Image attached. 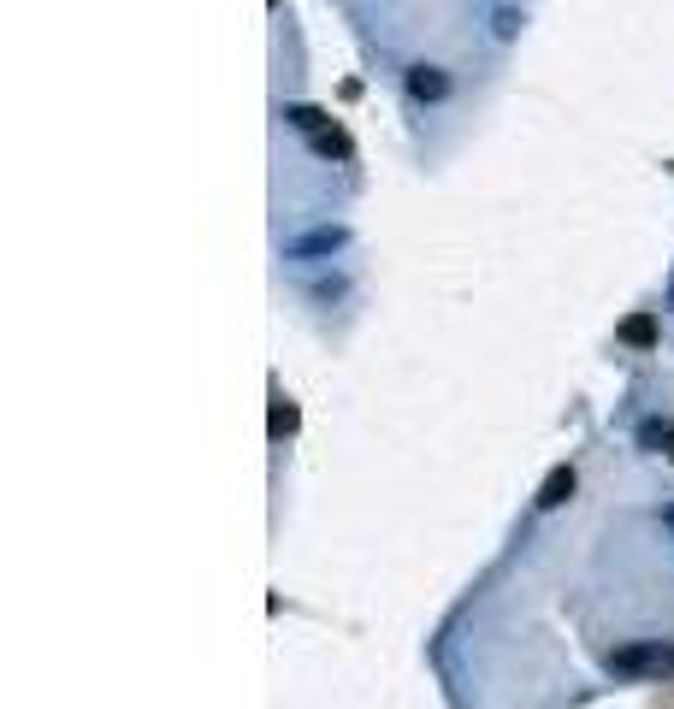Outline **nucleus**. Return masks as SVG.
I'll use <instances>...</instances> for the list:
<instances>
[{
	"label": "nucleus",
	"instance_id": "obj_1",
	"mask_svg": "<svg viewBox=\"0 0 674 709\" xmlns=\"http://www.w3.org/2000/svg\"><path fill=\"white\" fill-rule=\"evenodd\" d=\"M609 668H615V674H663V668H669V650L663 645H627V650L609 656Z\"/></svg>",
	"mask_w": 674,
	"mask_h": 709
},
{
	"label": "nucleus",
	"instance_id": "obj_2",
	"mask_svg": "<svg viewBox=\"0 0 674 709\" xmlns=\"http://www.w3.org/2000/svg\"><path fill=\"white\" fill-rule=\"evenodd\" d=\"M408 95H414V101H444V95H450V77H444L438 65H414V71H408Z\"/></svg>",
	"mask_w": 674,
	"mask_h": 709
},
{
	"label": "nucleus",
	"instance_id": "obj_3",
	"mask_svg": "<svg viewBox=\"0 0 674 709\" xmlns=\"http://www.w3.org/2000/svg\"><path fill=\"white\" fill-rule=\"evenodd\" d=\"M568 497H574V467H550L539 485V509H562Z\"/></svg>",
	"mask_w": 674,
	"mask_h": 709
},
{
	"label": "nucleus",
	"instance_id": "obj_4",
	"mask_svg": "<svg viewBox=\"0 0 674 709\" xmlns=\"http://www.w3.org/2000/svg\"><path fill=\"white\" fill-rule=\"evenodd\" d=\"M621 343H627V349H657V320H651V314L621 320Z\"/></svg>",
	"mask_w": 674,
	"mask_h": 709
},
{
	"label": "nucleus",
	"instance_id": "obj_5",
	"mask_svg": "<svg viewBox=\"0 0 674 709\" xmlns=\"http://www.w3.org/2000/svg\"><path fill=\"white\" fill-rule=\"evenodd\" d=\"M314 154H326V160H349L355 148H349V136L332 125V130H314Z\"/></svg>",
	"mask_w": 674,
	"mask_h": 709
},
{
	"label": "nucleus",
	"instance_id": "obj_6",
	"mask_svg": "<svg viewBox=\"0 0 674 709\" xmlns=\"http://www.w3.org/2000/svg\"><path fill=\"white\" fill-rule=\"evenodd\" d=\"M337 243H343V231H314V237L296 243V255H332Z\"/></svg>",
	"mask_w": 674,
	"mask_h": 709
},
{
	"label": "nucleus",
	"instance_id": "obj_7",
	"mask_svg": "<svg viewBox=\"0 0 674 709\" xmlns=\"http://www.w3.org/2000/svg\"><path fill=\"white\" fill-rule=\"evenodd\" d=\"M669 438H674V426H663V420H645L639 426V444L645 450H669Z\"/></svg>",
	"mask_w": 674,
	"mask_h": 709
},
{
	"label": "nucleus",
	"instance_id": "obj_8",
	"mask_svg": "<svg viewBox=\"0 0 674 709\" xmlns=\"http://www.w3.org/2000/svg\"><path fill=\"white\" fill-rule=\"evenodd\" d=\"M290 125H302V130H326V113H320V107H290Z\"/></svg>",
	"mask_w": 674,
	"mask_h": 709
},
{
	"label": "nucleus",
	"instance_id": "obj_9",
	"mask_svg": "<svg viewBox=\"0 0 674 709\" xmlns=\"http://www.w3.org/2000/svg\"><path fill=\"white\" fill-rule=\"evenodd\" d=\"M272 426H278V432H290V426H296V408H284V402H278V408H272Z\"/></svg>",
	"mask_w": 674,
	"mask_h": 709
},
{
	"label": "nucleus",
	"instance_id": "obj_10",
	"mask_svg": "<svg viewBox=\"0 0 674 709\" xmlns=\"http://www.w3.org/2000/svg\"><path fill=\"white\" fill-rule=\"evenodd\" d=\"M669 461H674V438H669Z\"/></svg>",
	"mask_w": 674,
	"mask_h": 709
},
{
	"label": "nucleus",
	"instance_id": "obj_11",
	"mask_svg": "<svg viewBox=\"0 0 674 709\" xmlns=\"http://www.w3.org/2000/svg\"><path fill=\"white\" fill-rule=\"evenodd\" d=\"M669 308H674V290H669Z\"/></svg>",
	"mask_w": 674,
	"mask_h": 709
},
{
	"label": "nucleus",
	"instance_id": "obj_12",
	"mask_svg": "<svg viewBox=\"0 0 674 709\" xmlns=\"http://www.w3.org/2000/svg\"><path fill=\"white\" fill-rule=\"evenodd\" d=\"M669 526H674V509H669Z\"/></svg>",
	"mask_w": 674,
	"mask_h": 709
}]
</instances>
